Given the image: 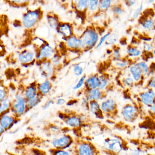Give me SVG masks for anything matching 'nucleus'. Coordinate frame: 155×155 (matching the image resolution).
I'll return each instance as SVG.
<instances>
[{
	"label": "nucleus",
	"mask_w": 155,
	"mask_h": 155,
	"mask_svg": "<svg viewBox=\"0 0 155 155\" xmlns=\"http://www.w3.org/2000/svg\"><path fill=\"white\" fill-rule=\"evenodd\" d=\"M58 117L64 121L67 126L73 129H78L84 126L87 118L83 115L60 112Z\"/></svg>",
	"instance_id": "7ed1b4c3"
},
{
	"label": "nucleus",
	"mask_w": 155,
	"mask_h": 155,
	"mask_svg": "<svg viewBox=\"0 0 155 155\" xmlns=\"http://www.w3.org/2000/svg\"><path fill=\"white\" fill-rule=\"evenodd\" d=\"M22 95L27 101L32 99L39 95L37 87L35 86H30L27 87Z\"/></svg>",
	"instance_id": "5701e85b"
},
{
	"label": "nucleus",
	"mask_w": 155,
	"mask_h": 155,
	"mask_svg": "<svg viewBox=\"0 0 155 155\" xmlns=\"http://www.w3.org/2000/svg\"><path fill=\"white\" fill-rule=\"evenodd\" d=\"M49 130L51 134L55 136H58L60 134H62V129L61 127L58 125H51L49 126Z\"/></svg>",
	"instance_id": "f704fd0d"
},
{
	"label": "nucleus",
	"mask_w": 155,
	"mask_h": 155,
	"mask_svg": "<svg viewBox=\"0 0 155 155\" xmlns=\"http://www.w3.org/2000/svg\"><path fill=\"white\" fill-rule=\"evenodd\" d=\"M130 155H148L147 151L140 147H134L129 150Z\"/></svg>",
	"instance_id": "2f4dec72"
},
{
	"label": "nucleus",
	"mask_w": 155,
	"mask_h": 155,
	"mask_svg": "<svg viewBox=\"0 0 155 155\" xmlns=\"http://www.w3.org/2000/svg\"><path fill=\"white\" fill-rule=\"evenodd\" d=\"M112 52V57H113V59L114 61H117L120 60L122 59L119 48H116L114 49Z\"/></svg>",
	"instance_id": "c03bdc74"
},
{
	"label": "nucleus",
	"mask_w": 155,
	"mask_h": 155,
	"mask_svg": "<svg viewBox=\"0 0 155 155\" xmlns=\"http://www.w3.org/2000/svg\"><path fill=\"white\" fill-rule=\"evenodd\" d=\"M137 64L142 70L143 71V77L148 76L150 72L149 67L147 62L144 61H140V62H137Z\"/></svg>",
	"instance_id": "72a5a7b5"
},
{
	"label": "nucleus",
	"mask_w": 155,
	"mask_h": 155,
	"mask_svg": "<svg viewBox=\"0 0 155 155\" xmlns=\"http://www.w3.org/2000/svg\"><path fill=\"white\" fill-rule=\"evenodd\" d=\"M155 93L154 89H147L138 95L140 102L143 106L149 107L155 104Z\"/></svg>",
	"instance_id": "9b49d317"
},
{
	"label": "nucleus",
	"mask_w": 155,
	"mask_h": 155,
	"mask_svg": "<svg viewBox=\"0 0 155 155\" xmlns=\"http://www.w3.org/2000/svg\"><path fill=\"white\" fill-rule=\"evenodd\" d=\"M48 24L51 28L57 30L60 22L59 21L58 19L52 15H48L47 17Z\"/></svg>",
	"instance_id": "c85d7f7f"
},
{
	"label": "nucleus",
	"mask_w": 155,
	"mask_h": 155,
	"mask_svg": "<svg viewBox=\"0 0 155 155\" xmlns=\"http://www.w3.org/2000/svg\"><path fill=\"white\" fill-rule=\"evenodd\" d=\"M10 111L19 119L21 118L28 111L27 100L22 94L18 93L15 95L14 98L12 99Z\"/></svg>",
	"instance_id": "20e7f679"
},
{
	"label": "nucleus",
	"mask_w": 155,
	"mask_h": 155,
	"mask_svg": "<svg viewBox=\"0 0 155 155\" xmlns=\"http://www.w3.org/2000/svg\"><path fill=\"white\" fill-rule=\"evenodd\" d=\"M50 61L54 66V68H55L61 65L62 61V58L60 55L55 53V55L51 59Z\"/></svg>",
	"instance_id": "58836bf2"
},
{
	"label": "nucleus",
	"mask_w": 155,
	"mask_h": 155,
	"mask_svg": "<svg viewBox=\"0 0 155 155\" xmlns=\"http://www.w3.org/2000/svg\"><path fill=\"white\" fill-rule=\"evenodd\" d=\"M143 9V5L142 3H141V4H140V5L139 7L137 8L135 10L133 15H132V18H133V19H136L137 18L139 17Z\"/></svg>",
	"instance_id": "de8ad7c7"
},
{
	"label": "nucleus",
	"mask_w": 155,
	"mask_h": 155,
	"mask_svg": "<svg viewBox=\"0 0 155 155\" xmlns=\"http://www.w3.org/2000/svg\"><path fill=\"white\" fill-rule=\"evenodd\" d=\"M62 38H68L74 35V29L72 25L68 22H60L56 30Z\"/></svg>",
	"instance_id": "4468645a"
},
{
	"label": "nucleus",
	"mask_w": 155,
	"mask_h": 155,
	"mask_svg": "<svg viewBox=\"0 0 155 155\" xmlns=\"http://www.w3.org/2000/svg\"><path fill=\"white\" fill-rule=\"evenodd\" d=\"M34 43H35V45H37L38 47H40V48L43 47L45 44H47L45 40L41 39L38 38H36L34 40Z\"/></svg>",
	"instance_id": "8fccbe9b"
},
{
	"label": "nucleus",
	"mask_w": 155,
	"mask_h": 155,
	"mask_svg": "<svg viewBox=\"0 0 155 155\" xmlns=\"http://www.w3.org/2000/svg\"><path fill=\"white\" fill-rule=\"evenodd\" d=\"M54 69L55 68L50 61H46L42 63L41 66V73L44 78H48L53 75Z\"/></svg>",
	"instance_id": "a211bd4d"
},
{
	"label": "nucleus",
	"mask_w": 155,
	"mask_h": 155,
	"mask_svg": "<svg viewBox=\"0 0 155 155\" xmlns=\"http://www.w3.org/2000/svg\"><path fill=\"white\" fill-rule=\"evenodd\" d=\"M67 102L66 100L62 98H59L56 101V104L58 106H63L67 104Z\"/></svg>",
	"instance_id": "864d4df0"
},
{
	"label": "nucleus",
	"mask_w": 155,
	"mask_h": 155,
	"mask_svg": "<svg viewBox=\"0 0 155 155\" xmlns=\"http://www.w3.org/2000/svg\"><path fill=\"white\" fill-rule=\"evenodd\" d=\"M112 12L116 16H120L124 12L123 7L120 4H115L111 7Z\"/></svg>",
	"instance_id": "4c0bfd02"
},
{
	"label": "nucleus",
	"mask_w": 155,
	"mask_h": 155,
	"mask_svg": "<svg viewBox=\"0 0 155 155\" xmlns=\"http://www.w3.org/2000/svg\"><path fill=\"white\" fill-rule=\"evenodd\" d=\"M12 3H13V4H24L25 3H27L28 2L26 1H11Z\"/></svg>",
	"instance_id": "4d7b16f0"
},
{
	"label": "nucleus",
	"mask_w": 155,
	"mask_h": 155,
	"mask_svg": "<svg viewBox=\"0 0 155 155\" xmlns=\"http://www.w3.org/2000/svg\"><path fill=\"white\" fill-rule=\"evenodd\" d=\"M86 78H87V77H86V75H83V76H81V78H80L79 80L78 81V83L73 87V90H77L81 88L82 87H83V85H84Z\"/></svg>",
	"instance_id": "79ce46f5"
},
{
	"label": "nucleus",
	"mask_w": 155,
	"mask_h": 155,
	"mask_svg": "<svg viewBox=\"0 0 155 155\" xmlns=\"http://www.w3.org/2000/svg\"><path fill=\"white\" fill-rule=\"evenodd\" d=\"M135 83V81L131 77H127L123 80V84L126 87H132Z\"/></svg>",
	"instance_id": "a18cd8bd"
},
{
	"label": "nucleus",
	"mask_w": 155,
	"mask_h": 155,
	"mask_svg": "<svg viewBox=\"0 0 155 155\" xmlns=\"http://www.w3.org/2000/svg\"><path fill=\"white\" fill-rule=\"evenodd\" d=\"M148 113L149 116H150V118H152L153 120H154L155 118V105H152L151 107L148 108Z\"/></svg>",
	"instance_id": "3c124183"
},
{
	"label": "nucleus",
	"mask_w": 155,
	"mask_h": 155,
	"mask_svg": "<svg viewBox=\"0 0 155 155\" xmlns=\"http://www.w3.org/2000/svg\"><path fill=\"white\" fill-rule=\"evenodd\" d=\"M139 23L146 30H152L155 27V21L153 17L144 15L140 18Z\"/></svg>",
	"instance_id": "4be33fe9"
},
{
	"label": "nucleus",
	"mask_w": 155,
	"mask_h": 155,
	"mask_svg": "<svg viewBox=\"0 0 155 155\" xmlns=\"http://www.w3.org/2000/svg\"><path fill=\"white\" fill-rule=\"evenodd\" d=\"M53 103H54V101H53V100H49L42 106V109L43 110H46L48 109L51 106L52 104H53Z\"/></svg>",
	"instance_id": "603ef678"
},
{
	"label": "nucleus",
	"mask_w": 155,
	"mask_h": 155,
	"mask_svg": "<svg viewBox=\"0 0 155 155\" xmlns=\"http://www.w3.org/2000/svg\"><path fill=\"white\" fill-rule=\"evenodd\" d=\"M89 101L86 98H85V97H83L82 99H81V103L82 104V106H84V107H86L87 109L88 108V103Z\"/></svg>",
	"instance_id": "5fc2aeb1"
},
{
	"label": "nucleus",
	"mask_w": 155,
	"mask_h": 155,
	"mask_svg": "<svg viewBox=\"0 0 155 155\" xmlns=\"http://www.w3.org/2000/svg\"><path fill=\"white\" fill-rule=\"evenodd\" d=\"M129 71L135 82H140L143 78V71L137 63L130 66Z\"/></svg>",
	"instance_id": "aec40b11"
},
{
	"label": "nucleus",
	"mask_w": 155,
	"mask_h": 155,
	"mask_svg": "<svg viewBox=\"0 0 155 155\" xmlns=\"http://www.w3.org/2000/svg\"><path fill=\"white\" fill-rule=\"evenodd\" d=\"M79 38L85 47V51L90 50L97 46L99 40V34L95 28L88 27L83 31Z\"/></svg>",
	"instance_id": "39448f33"
},
{
	"label": "nucleus",
	"mask_w": 155,
	"mask_h": 155,
	"mask_svg": "<svg viewBox=\"0 0 155 155\" xmlns=\"http://www.w3.org/2000/svg\"><path fill=\"white\" fill-rule=\"evenodd\" d=\"M155 76H153L150 77L147 83V89H154L155 88Z\"/></svg>",
	"instance_id": "09e8293b"
},
{
	"label": "nucleus",
	"mask_w": 155,
	"mask_h": 155,
	"mask_svg": "<svg viewBox=\"0 0 155 155\" xmlns=\"http://www.w3.org/2000/svg\"><path fill=\"white\" fill-rule=\"evenodd\" d=\"M6 132L5 130L0 125V137Z\"/></svg>",
	"instance_id": "bf43d9fd"
},
{
	"label": "nucleus",
	"mask_w": 155,
	"mask_h": 155,
	"mask_svg": "<svg viewBox=\"0 0 155 155\" xmlns=\"http://www.w3.org/2000/svg\"><path fill=\"white\" fill-rule=\"evenodd\" d=\"M8 93L5 87L0 85V102L8 97Z\"/></svg>",
	"instance_id": "a19ab883"
},
{
	"label": "nucleus",
	"mask_w": 155,
	"mask_h": 155,
	"mask_svg": "<svg viewBox=\"0 0 155 155\" xmlns=\"http://www.w3.org/2000/svg\"><path fill=\"white\" fill-rule=\"evenodd\" d=\"M73 70L74 74L78 77L81 76L84 71L83 68L79 64H75L73 67Z\"/></svg>",
	"instance_id": "ea45409f"
},
{
	"label": "nucleus",
	"mask_w": 155,
	"mask_h": 155,
	"mask_svg": "<svg viewBox=\"0 0 155 155\" xmlns=\"http://www.w3.org/2000/svg\"><path fill=\"white\" fill-rule=\"evenodd\" d=\"M75 140L73 137L67 133L54 136L51 140V148L57 150H69L72 147Z\"/></svg>",
	"instance_id": "423d86ee"
},
{
	"label": "nucleus",
	"mask_w": 155,
	"mask_h": 155,
	"mask_svg": "<svg viewBox=\"0 0 155 155\" xmlns=\"http://www.w3.org/2000/svg\"><path fill=\"white\" fill-rule=\"evenodd\" d=\"M72 147L73 155H100L97 148L89 140H75Z\"/></svg>",
	"instance_id": "f03ea898"
},
{
	"label": "nucleus",
	"mask_w": 155,
	"mask_h": 155,
	"mask_svg": "<svg viewBox=\"0 0 155 155\" xmlns=\"http://www.w3.org/2000/svg\"><path fill=\"white\" fill-rule=\"evenodd\" d=\"M110 34H111V33H110V32H107V33H106V34L103 35V36L101 38L99 39V40L97 44V46H96V48H100V47L104 44V43H105L106 40L108 38L109 36L110 35Z\"/></svg>",
	"instance_id": "37998d69"
},
{
	"label": "nucleus",
	"mask_w": 155,
	"mask_h": 155,
	"mask_svg": "<svg viewBox=\"0 0 155 155\" xmlns=\"http://www.w3.org/2000/svg\"><path fill=\"white\" fill-rule=\"evenodd\" d=\"M52 84L48 80L44 81L37 87L38 95L41 97L48 95L51 91Z\"/></svg>",
	"instance_id": "412c9836"
},
{
	"label": "nucleus",
	"mask_w": 155,
	"mask_h": 155,
	"mask_svg": "<svg viewBox=\"0 0 155 155\" xmlns=\"http://www.w3.org/2000/svg\"><path fill=\"white\" fill-rule=\"evenodd\" d=\"M137 2V1H132V0H128V1H125V2H126V4L127 5V6H128V7H131V6H134L135 4H136V3Z\"/></svg>",
	"instance_id": "6e6d98bb"
},
{
	"label": "nucleus",
	"mask_w": 155,
	"mask_h": 155,
	"mask_svg": "<svg viewBox=\"0 0 155 155\" xmlns=\"http://www.w3.org/2000/svg\"><path fill=\"white\" fill-rule=\"evenodd\" d=\"M98 77L100 81L98 89L101 91H103V90L107 87L108 85L109 81L108 77L104 74H102L99 76Z\"/></svg>",
	"instance_id": "c756f323"
},
{
	"label": "nucleus",
	"mask_w": 155,
	"mask_h": 155,
	"mask_svg": "<svg viewBox=\"0 0 155 155\" xmlns=\"http://www.w3.org/2000/svg\"><path fill=\"white\" fill-rule=\"evenodd\" d=\"M101 109L104 117L113 118L118 114L117 104L113 99L105 100L100 104Z\"/></svg>",
	"instance_id": "6e6552de"
},
{
	"label": "nucleus",
	"mask_w": 155,
	"mask_h": 155,
	"mask_svg": "<svg viewBox=\"0 0 155 155\" xmlns=\"http://www.w3.org/2000/svg\"><path fill=\"white\" fill-rule=\"evenodd\" d=\"M12 101V98L8 97L0 102V116L10 111Z\"/></svg>",
	"instance_id": "b1692460"
},
{
	"label": "nucleus",
	"mask_w": 155,
	"mask_h": 155,
	"mask_svg": "<svg viewBox=\"0 0 155 155\" xmlns=\"http://www.w3.org/2000/svg\"><path fill=\"white\" fill-rule=\"evenodd\" d=\"M112 6V1L110 0L99 1L98 12H104L107 11Z\"/></svg>",
	"instance_id": "bb28decb"
},
{
	"label": "nucleus",
	"mask_w": 155,
	"mask_h": 155,
	"mask_svg": "<svg viewBox=\"0 0 155 155\" xmlns=\"http://www.w3.org/2000/svg\"><path fill=\"white\" fill-rule=\"evenodd\" d=\"M2 81V78L1 76L0 75V85L1 84Z\"/></svg>",
	"instance_id": "680f3d73"
},
{
	"label": "nucleus",
	"mask_w": 155,
	"mask_h": 155,
	"mask_svg": "<svg viewBox=\"0 0 155 155\" xmlns=\"http://www.w3.org/2000/svg\"><path fill=\"white\" fill-rule=\"evenodd\" d=\"M88 0H79L75 1L74 7L77 11L80 13L87 12Z\"/></svg>",
	"instance_id": "393cba45"
},
{
	"label": "nucleus",
	"mask_w": 155,
	"mask_h": 155,
	"mask_svg": "<svg viewBox=\"0 0 155 155\" xmlns=\"http://www.w3.org/2000/svg\"><path fill=\"white\" fill-rule=\"evenodd\" d=\"M20 119L9 111L0 116V125L6 131H9L18 123Z\"/></svg>",
	"instance_id": "9d476101"
},
{
	"label": "nucleus",
	"mask_w": 155,
	"mask_h": 155,
	"mask_svg": "<svg viewBox=\"0 0 155 155\" xmlns=\"http://www.w3.org/2000/svg\"><path fill=\"white\" fill-rule=\"evenodd\" d=\"M130 63L129 61L126 59H121L120 60L115 61V66L116 68H118L123 69L127 66H129Z\"/></svg>",
	"instance_id": "c9c22d12"
},
{
	"label": "nucleus",
	"mask_w": 155,
	"mask_h": 155,
	"mask_svg": "<svg viewBox=\"0 0 155 155\" xmlns=\"http://www.w3.org/2000/svg\"><path fill=\"white\" fill-rule=\"evenodd\" d=\"M127 53L130 58H138L141 56L142 51L137 47L130 46L127 48Z\"/></svg>",
	"instance_id": "a878e982"
},
{
	"label": "nucleus",
	"mask_w": 155,
	"mask_h": 155,
	"mask_svg": "<svg viewBox=\"0 0 155 155\" xmlns=\"http://www.w3.org/2000/svg\"><path fill=\"white\" fill-rule=\"evenodd\" d=\"M87 110L96 118L103 119L104 118V115L101 109L100 104L98 101H90L89 102Z\"/></svg>",
	"instance_id": "dca6fc26"
},
{
	"label": "nucleus",
	"mask_w": 155,
	"mask_h": 155,
	"mask_svg": "<svg viewBox=\"0 0 155 155\" xmlns=\"http://www.w3.org/2000/svg\"><path fill=\"white\" fill-rule=\"evenodd\" d=\"M98 0H88L87 12H95L98 11Z\"/></svg>",
	"instance_id": "7c9ffc66"
},
{
	"label": "nucleus",
	"mask_w": 155,
	"mask_h": 155,
	"mask_svg": "<svg viewBox=\"0 0 155 155\" xmlns=\"http://www.w3.org/2000/svg\"><path fill=\"white\" fill-rule=\"evenodd\" d=\"M65 46L69 50L81 51H85V48L81 40L78 36L73 35L68 38Z\"/></svg>",
	"instance_id": "f8f14e48"
},
{
	"label": "nucleus",
	"mask_w": 155,
	"mask_h": 155,
	"mask_svg": "<svg viewBox=\"0 0 155 155\" xmlns=\"http://www.w3.org/2000/svg\"><path fill=\"white\" fill-rule=\"evenodd\" d=\"M103 91L98 88L94 89H85L84 92V97L87 98L89 101H98L104 97Z\"/></svg>",
	"instance_id": "2eb2a0df"
},
{
	"label": "nucleus",
	"mask_w": 155,
	"mask_h": 155,
	"mask_svg": "<svg viewBox=\"0 0 155 155\" xmlns=\"http://www.w3.org/2000/svg\"><path fill=\"white\" fill-rule=\"evenodd\" d=\"M77 102H78V101L76 100H72L68 102H67V104H67V106H71L74 105V104L77 103Z\"/></svg>",
	"instance_id": "13d9d810"
},
{
	"label": "nucleus",
	"mask_w": 155,
	"mask_h": 155,
	"mask_svg": "<svg viewBox=\"0 0 155 155\" xmlns=\"http://www.w3.org/2000/svg\"><path fill=\"white\" fill-rule=\"evenodd\" d=\"M120 115L124 121L128 123H133L139 117V109L135 104L127 103L122 107Z\"/></svg>",
	"instance_id": "0eeeda50"
},
{
	"label": "nucleus",
	"mask_w": 155,
	"mask_h": 155,
	"mask_svg": "<svg viewBox=\"0 0 155 155\" xmlns=\"http://www.w3.org/2000/svg\"><path fill=\"white\" fill-rule=\"evenodd\" d=\"M55 51L54 49L49 44H45L40 49L36 58L39 61H48L51 59L55 55Z\"/></svg>",
	"instance_id": "ddd939ff"
},
{
	"label": "nucleus",
	"mask_w": 155,
	"mask_h": 155,
	"mask_svg": "<svg viewBox=\"0 0 155 155\" xmlns=\"http://www.w3.org/2000/svg\"><path fill=\"white\" fill-rule=\"evenodd\" d=\"M42 97L40 95H38L36 97L32 99L27 101V107L28 111L36 107L38 105H39L42 100Z\"/></svg>",
	"instance_id": "cd10ccee"
},
{
	"label": "nucleus",
	"mask_w": 155,
	"mask_h": 155,
	"mask_svg": "<svg viewBox=\"0 0 155 155\" xmlns=\"http://www.w3.org/2000/svg\"><path fill=\"white\" fill-rule=\"evenodd\" d=\"M118 39V35L116 33H112L110 34L108 38L105 41V44L107 45H114Z\"/></svg>",
	"instance_id": "e433bc0d"
},
{
	"label": "nucleus",
	"mask_w": 155,
	"mask_h": 155,
	"mask_svg": "<svg viewBox=\"0 0 155 155\" xmlns=\"http://www.w3.org/2000/svg\"><path fill=\"white\" fill-rule=\"evenodd\" d=\"M143 51L147 53H152L154 51V47L152 44H149L147 42H144L143 44Z\"/></svg>",
	"instance_id": "49530a36"
},
{
	"label": "nucleus",
	"mask_w": 155,
	"mask_h": 155,
	"mask_svg": "<svg viewBox=\"0 0 155 155\" xmlns=\"http://www.w3.org/2000/svg\"><path fill=\"white\" fill-rule=\"evenodd\" d=\"M103 151L108 155H119L127 148V144L119 137H108L102 143Z\"/></svg>",
	"instance_id": "f257e3e1"
},
{
	"label": "nucleus",
	"mask_w": 155,
	"mask_h": 155,
	"mask_svg": "<svg viewBox=\"0 0 155 155\" xmlns=\"http://www.w3.org/2000/svg\"><path fill=\"white\" fill-rule=\"evenodd\" d=\"M41 12L38 10L29 11L23 16L22 19V26L27 29L33 28L39 21Z\"/></svg>",
	"instance_id": "1a4fd4ad"
},
{
	"label": "nucleus",
	"mask_w": 155,
	"mask_h": 155,
	"mask_svg": "<svg viewBox=\"0 0 155 155\" xmlns=\"http://www.w3.org/2000/svg\"><path fill=\"white\" fill-rule=\"evenodd\" d=\"M32 155V154H31V155Z\"/></svg>",
	"instance_id": "e2e57ef3"
},
{
	"label": "nucleus",
	"mask_w": 155,
	"mask_h": 155,
	"mask_svg": "<svg viewBox=\"0 0 155 155\" xmlns=\"http://www.w3.org/2000/svg\"><path fill=\"white\" fill-rule=\"evenodd\" d=\"M36 55L34 51L25 50L21 51L18 56V60L22 64H28L33 61Z\"/></svg>",
	"instance_id": "f3484780"
},
{
	"label": "nucleus",
	"mask_w": 155,
	"mask_h": 155,
	"mask_svg": "<svg viewBox=\"0 0 155 155\" xmlns=\"http://www.w3.org/2000/svg\"><path fill=\"white\" fill-rule=\"evenodd\" d=\"M147 2H148V3H150V4H151V3H153V2H155V1H154V0H150V1H147Z\"/></svg>",
	"instance_id": "052dcab7"
},
{
	"label": "nucleus",
	"mask_w": 155,
	"mask_h": 155,
	"mask_svg": "<svg viewBox=\"0 0 155 155\" xmlns=\"http://www.w3.org/2000/svg\"><path fill=\"white\" fill-rule=\"evenodd\" d=\"M50 155H73L69 150H57L51 149L49 150Z\"/></svg>",
	"instance_id": "473e14b6"
},
{
	"label": "nucleus",
	"mask_w": 155,
	"mask_h": 155,
	"mask_svg": "<svg viewBox=\"0 0 155 155\" xmlns=\"http://www.w3.org/2000/svg\"><path fill=\"white\" fill-rule=\"evenodd\" d=\"M98 76L97 74H93L86 78L84 83L86 90L98 88L100 84Z\"/></svg>",
	"instance_id": "6ab92c4d"
}]
</instances>
